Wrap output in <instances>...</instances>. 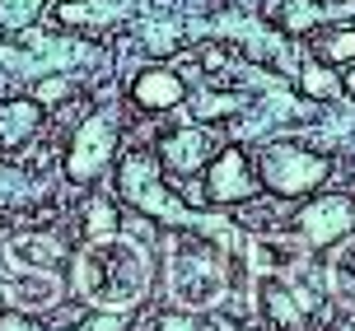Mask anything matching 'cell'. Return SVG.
Here are the masks:
<instances>
[{
    "instance_id": "6da1fadb",
    "label": "cell",
    "mask_w": 355,
    "mask_h": 331,
    "mask_svg": "<svg viewBox=\"0 0 355 331\" xmlns=\"http://www.w3.org/2000/svg\"><path fill=\"white\" fill-rule=\"evenodd\" d=\"M168 280H173V294L182 308H211L225 294L220 257H215V247H201V243H182L168 257Z\"/></svg>"
},
{
    "instance_id": "7a4b0ae2",
    "label": "cell",
    "mask_w": 355,
    "mask_h": 331,
    "mask_svg": "<svg viewBox=\"0 0 355 331\" xmlns=\"http://www.w3.org/2000/svg\"><path fill=\"white\" fill-rule=\"evenodd\" d=\"M332 173V163L322 154H309L300 145H271L262 150V187L276 196H309L318 192Z\"/></svg>"
},
{
    "instance_id": "3957f363",
    "label": "cell",
    "mask_w": 355,
    "mask_h": 331,
    "mask_svg": "<svg viewBox=\"0 0 355 331\" xmlns=\"http://www.w3.org/2000/svg\"><path fill=\"white\" fill-rule=\"evenodd\" d=\"M122 196L141 210V215H155V220H187V206H182L178 196L164 192L159 168H155L150 154H131L122 163Z\"/></svg>"
},
{
    "instance_id": "277c9868",
    "label": "cell",
    "mask_w": 355,
    "mask_h": 331,
    "mask_svg": "<svg viewBox=\"0 0 355 331\" xmlns=\"http://www.w3.org/2000/svg\"><path fill=\"white\" fill-rule=\"evenodd\" d=\"M304 243L309 247H327V243H341L346 233L355 229V201L351 196H318L295 215Z\"/></svg>"
},
{
    "instance_id": "5b68a950",
    "label": "cell",
    "mask_w": 355,
    "mask_h": 331,
    "mask_svg": "<svg viewBox=\"0 0 355 331\" xmlns=\"http://www.w3.org/2000/svg\"><path fill=\"white\" fill-rule=\"evenodd\" d=\"M112 145H117V126H112V117H107V112L89 117V122L75 131L71 154H66V173H71V182H89V177L112 159Z\"/></svg>"
},
{
    "instance_id": "8992f818",
    "label": "cell",
    "mask_w": 355,
    "mask_h": 331,
    "mask_svg": "<svg viewBox=\"0 0 355 331\" xmlns=\"http://www.w3.org/2000/svg\"><path fill=\"white\" fill-rule=\"evenodd\" d=\"M257 187H262V177H252V168H248V159H243L239 145H230V150L211 163V173H206V201H215V206L248 201Z\"/></svg>"
},
{
    "instance_id": "52a82bcc",
    "label": "cell",
    "mask_w": 355,
    "mask_h": 331,
    "mask_svg": "<svg viewBox=\"0 0 355 331\" xmlns=\"http://www.w3.org/2000/svg\"><path fill=\"white\" fill-rule=\"evenodd\" d=\"M257 308H262L266 327H276V331H304V322H309L304 298L295 294V285H285V280H262Z\"/></svg>"
},
{
    "instance_id": "ba28073f",
    "label": "cell",
    "mask_w": 355,
    "mask_h": 331,
    "mask_svg": "<svg viewBox=\"0 0 355 331\" xmlns=\"http://www.w3.org/2000/svg\"><path fill=\"white\" fill-rule=\"evenodd\" d=\"M131 98H136V107H145V112H168V107H178L187 98V84H182L178 70L150 66L131 80Z\"/></svg>"
},
{
    "instance_id": "9c48e42d",
    "label": "cell",
    "mask_w": 355,
    "mask_h": 331,
    "mask_svg": "<svg viewBox=\"0 0 355 331\" xmlns=\"http://www.w3.org/2000/svg\"><path fill=\"white\" fill-rule=\"evenodd\" d=\"M37 126H42V103L37 98H5L0 103V150H19Z\"/></svg>"
},
{
    "instance_id": "30bf717a",
    "label": "cell",
    "mask_w": 355,
    "mask_h": 331,
    "mask_svg": "<svg viewBox=\"0 0 355 331\" xmlns=\"http://www.w3.org/2000/svg\"><path fill=\"white\" fill-rule=\"evenodd\" d=\"M211 131H201V126H187V131H178V136L164 140V163L173 168V173H196V168H206V154H211Z\"/></svg>"
},
{
    "instance_id": "8fae6325",
    "label": "cell",
    "mask_w": 355,
    "mask_h": 331,
    "mask_svg": "<svg viewBox=\"0 0 355 331\" xmlns=\"http://www.w3.org/2000/svg\"><path fill=\"white\" fill-rule=\"evenodd\" d=\"M85 220V238L89 243H107V238H117V229H122V220H117V210H112V201L107 196H94V201H85V210H80Z\"/></svg>"
},
{
    "instance_id": "7c38bea8",
    "label": "cell",
    "mask_w": 355,
    "mask_h": 331,
    "mask_svg": "<svg viewBox=\"0 0 355 331\" xmlns=\"http://www.w3.org/2000/svg\"><path fill=\"white\" fill-rule=\"evenodd\" d=\"M271 15L285 24V33H309V28L322 19V5L318 0H281Z\"/></svg>"
},
{
    "instance_id": "4fadbf2b",
    "label": "cell",
    "mask_w": 355,
    "mask_h": 331,
    "mask_svg": "<svg viewBox=\"0 0 355 331\" xmlns=\"http://www.w3.org/2000/svg\"><path fill=\"white\" fill-rule=\"evenodd\" d=\"M300 89L309 93V98H337V93H341L346 84H341V80H337V75H332L327 66H304Z\"/></svg>"
},
{
    "instance_id": "5bb4252c",
    "label": "cell",
    "mask_w": 355,
    "mask_h": 331,
    "mask_svg": "<svg viewBox=\"0 0 355 331\" xmlns=\"http://www.w3.org/2000/svg\"><path fill=\"white\" fill-rule=\"evenodd\" d=\"M239 107H243L239 93H201V98H196V117H201V122H220V117H234Z\"/></svg>"
},
{
    "instance_id": "9a60e30c",
    "label": "cell",
    "mask_w": 355,
    "mask_h": 331,
    "mask_svg": "<svg viewBox=\"0 0 355 331\" xmlns=\"http://www.w3.org/2000/svg\"><path fill=\"white\" fill-rule=\"evenodd\" d=\"M322 61H355V28H337V33L318 37Z\"/></svg>"
},
{
    "instance_id": "2e32d148",
    "label": "cell",
    "mask_w": 355,
    "mask_h": 331,
    "mask_svg": "<svg viewBox=\"0 0 355 331\" xmlns=\"http://www.w3.org/2000/svg\"><path fill=\"white\" fill-rule=\"evenodd\" d=\"M37 10H42V0H0V24L5 28H24V24H33Z\"/></svg>"
},
{
    "instance_id": "e0dca14e",
    "label": "cell",
    "mask_w": 355,
    "mask_h": 331,
    "mask_svg": "<svg viewBox=\"0 0 355 331\" xmlns=\"http://www.w3.org/2000/svg\"><path fill=\"white\" fill-rule=\"evenodd\" d=\"M33 98L37 103H61V98H71V80H61V75H56V80H42V84L33 89Z\"/></svg>"
},
{
    "instance_id": "ac0fdd59",
    "label": "cell",
    "mask_w": 355,
    "mask_h": 331,
    "mask_svg": "<svg viewBox=\"0 0 355 331\" xmlns=\"http://www.w3.org/2000/svg\"><path fill=\"white\" fill-rule=\"evenodd\" d=\"M85 331H122V317H89Z\"/></svg>"
},
{
    "instance_id": "d6986e66",
    "label": "cell",
    "mask_w": 355,
    "mask_h": 331,
    "mask_svg": "<svg viewBox=\"0 0 355 331\" xmlns=\"http://www.w3.org/2000/svg\"><path fill=\"white\" fill-rule=\"evenodd\" d=\"M0 331H33V327H28L24 317H5V322H0Z\"/></svg>"
},
{
    "instance_id": "ffe728a7",
    "label": "cell",
    "mask_w": 355,
    "mask_h": 331,
    "mask_svg": "<svg viewBox=\"0 0 355 331\" xmlns=\"http://www.w3.org/2000/svg\"><path fill=\"white\" fill-rule=\"evenodd\" d=\"M196 331H230V322H220V317H211V322H201Z\"/></svg>"
},
{
    "instance_id": "44dd1931",
    "label": "cell",
    "mask_w": 355,
    "mask_h": 331,
    "mask_svg": "<svg viewBox=\"0 0 355 331\" xmlns=\"http://www.w3.org/2000/svg\"><path fill=\"white\" fill-rule=\"evenodd\" d=\"M346 89H351V93H355V70H351V75H346Z\"/></svg>"
},
{
    "instance_id": "7402d4cb",
    "label": "cell",
    "mask_w": 355,
    "mask_h": 331,
    "mask_svg": "<svg viewBox=\"0 0 355 331\" xmlns=\"http://www.w3.org/2000/svg\"><path fill=\"white\" fill-rule=\"evenodd\" d=\"M341 331H355V327H341Z\"/></svg>"
},
{
    "instance_id": "603a6c76",
    "label": "cell",
    "mask_w": 355,
    "mask_h": 331,
    "mask_svg": "<svg viewBox=\"0 0 355 331\" xmlns=\"http://www.w3.org/2000/svg\"><path fill=\"white\" fill-rule=\"evenodd\" d=\"M243 331H252V327H243Z\"/></svg>"
}]
</instances>
